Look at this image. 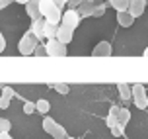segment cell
I'll list each match as a JSON object with an SVG mask.
<instances>
[{
  "label": "cell",
  "instance_id": "9a60e30c",
  "mask_svg": "<svg viewBox=\"0 0 148 139\" xmlns=\"http://www.w3.org/2000/svg\"><path fill=\"white\" fill-rule=\"evenodd\" d=\"M117 90H119V96H121L123 100H129V98H133V88H131V84H125V82H121V84H117Z\"/></svg>",
  "mask_w": 148,
  "mask_h": 139
},
{
  "label": "cell",
  "instance_id": "2e32d148",
  "mask_svg": "<svg viewBox=\"0 0 148 139\" xmlns=\"http://www.w3.org/2000/svg\"><path fill=\"white\" fill-rule=\"evenodd\" d=\"M109 4L115 8V12H129L131 0H109Z\"/></svg>",
  "mask_w": 148,
  "mask_h": 139
},
{
  "label": "cell",
  "instance_id": "cb8c5ba5",
  "mask_svg": "<svg viewBox=\"0 0 148 139\" xmlns=\"http://www.w3.org/2000/svg\"><path fill=\"white\" fill-rule=\"evenodd\" d=\"M0 139H14L10 135V131H0Z\"/></svg>",
  "mask_w": 148,
  "mask_h": 139
},
{
  "label": "cell",
  "instance_id": "ffe728a7",
  "mask_svg": "<svg viewBox=\"0 0 148 139\" xmlns=\"http://www.w3.org/2000/svg\"><path fill=\"white\" fill-rule=\"evenodd\" d=\"M12 129V122L6 117H0V131H10Z\"/></svg>",
  "mask_w": 148,
  "mask_h": 139
},
{
  "label": "cell",
  "instance_id": "d6986e66",
  "mask_svg": "<svg viewBox=\"0 0 148 139\" xmlns=\"http://www.w3.org/2000/svg\"><path fill=\"white\" fill-rule=\"evenodd\" d=\"M37 112V106L35 102H29V100H23V114H27V116H31V114H35Z\"/></svg>",
  "mask_w": 148,
  "mask_h": 139
},
{
  "label": "cell",
  "instance_id": "4fadbf2b",
  "mask_svg": "<svg viewBox=\"0 0 148 139\" xmlns=\"http://www.w3.org/2000/svg\"><path fill=\"white\" fill-rule=\"evenodd\" d=\"M47 86L51 88V90H55V92H59V94L66 96L68 92H70V86H68L66 82H49Z\"/></svg>",
  "mask_w": 148,
  "mask_h": 139
},
{
  "label": "cell",
  "instance_id": "8992f818",
  "mask_svg": "<svg viewBox=\"0 0 148 139\" xmlns=\"http://www.w3.org/2000/svg\"><path fill=\"white\" fill-rule=\"evenodd\" d=\"M25 12H27V16L31 18V22L43 18V16H41V0H29V2L25 4Z\"/></svg>",
  "mask_w": 148,
  "mask_h": 139
},
{
  "label": "cell",
  "instance_id": "277c9868",
  "mask_svg": "<svg viewBox=\"0 0 148 139\" xmlns=\"http://www.w3.org/2000/svg\"><path fill=\"white\" fill-rule=\"evenodd\" d=\"M45 55H49V57H66V45L60 43L59 39H47Z\"/></svg>",
  "mask_w": 148,
  "mask_h": 139
},
{
  "label": "cell",
  "instance_id": "83f0119b",
  "mask_svg": "<svg viewBox=\"0 0 148 139\" xmlns=\"http://www.w3.org/2000/svg\"><path fill=\"white\" fill-rule=\"evenodd\" d=\"M66 139H76V137H66Z\"/></svg>",
  "mask_w": 148,
  "mask_h": 139
},
{
  "label": "cell",
  "instance_id": "44dd1931",
  "mask_svg": "<svg viewBox=\"0 0 148 139\" xmlns=\"http://www.w3.org/2000/svg\"><path fill=\"white\" fill-rule=\"evenodd\" d=\"M123 129H125V125L117 124V125H115V127H113V129H111V133H113L115 137H121V135H123Z\"/></svg>",
  "mask_w": 148,
  "mask_h": 139
},
{
  "label": "cell",
  "instance_id": "52a82bcc",
  "mask_svg": "<svg viewBox=\"0 0 148 139\" xmlns=\"http://www.w3.org/2000/svg\"><path fill=\"white\" fill-rule=\"evenodd\" d=\"M111 53H113V47H111L109 41H99L92 49V57H109Z\"/></svg>",
  "mask_w": 148,
  "mask_h": 139
},
{
  "label": "cell",
  "instance_id": "5b68a950",
  "mask_svg": "<svg viewBox=\"0 0 148 139\" xmlns=\"http://www.w3.org/2000/svg\"><path fill=\"white\" fill-rule=\"evenodd\" d=\"M60 24H62V26H66V28H70V29H76L78 26H80V14H78L74 8H70V10H66V12L62 14Z\"/></svg>",
  "mask_w": 148,
  "mask_h": 139
},
{
  "label": "cell",
  "instance_id": "3957f363",
  "mask_svg": "<svg viewBox=\"0 0 148 139\" xmlns=\"http://www.w3.org/2000/svg\"><path fill=\"white\" fill-rule=\"evenodd\" d=\"M133 102L138 110H146L148 108V94H146V88L142 84H133Z\"/></svg>",
  "mask_w": 148,
  "mask_h": 139
},
{
  "label": "cell",
  "instance_id": "5bb4252c",
  "mask_svg": "<svg viewBox=\"0 0 148 139\" xmlns=\"http://www.w3.org/2000/svg\"><path fill=\"white\" fill-rule=\"evenodd\" d=\"M59 26H60V24L47 22V26H45V37H47V39H57V33H59Z\"/></svg>",
  "mask_w": 148,
  "mask_h": 139
},
{
  "label": "cell",
  "instance_id": "ac0fdd59",
  "mask_svg": "<svg viewBox=\"0 0 148 139\" xmlns=\"http://www.w3.org/2000/svg\"><path fill=\"white\" fill-rule=\"evenodd\" d=\"M129 122H131V112L125 110V108H121V110H119V124L127 125Z\"/></svg>",
  "mask_w": 148,
  "mask_h": 139
},
{
  "label": "cell",
  "instance_id": "d4e9b609",
  "mask_svg": "<svg viewBox=\"0 0 148 139\" xmlns=\"http://www.w3.org/2000/svg\"><path fill=\"white\" fill-rule=\"evenodd\" d=\"M16 2H18V4H23V6H25V4H27L29 0H16Z\"/></svg>",
  "mask_w": 148,
  "mask_h": 139
},
{
  "label": "cell",
  "instance_id": "603a6c76",
  "mask_svg": "<svg viewBox=\"0 0 148 139\" xmlns=\"http://www.w3.org/2000/svg\"><path fill=\"white\" fill-rule=\"evenodd\" d=\"M53 2H55L59 8H62V6H66V4H68V0H53Z\"/></svg>",
  "mask_w": 148,
  "mask_h": 139
},
{
  "label": "cell",
  "instance_id": "6da1fadb",
  "mask_svg": "<svg viewBox=\"0 0 148 139\" xmlns=\"http://www.w3.org/2000/svg\"><path fill=\"white\" fill-rule=\"evenodd\" d=\"M37 37L33 35V31H27V33H23L20 37V41H18V51L22 53V55H33L37 51Z\"/></svg>",
  "mask_w": 148,
  "mask_h": 139
},
{
  "label": "cell",
  "instance_id": "8fae6325",
  "mask_svg": "<svg viewBox=\"0 0 148 139\" xmlns=\"http://www.w3.org/2000/svg\"><path fill=\"white\" fill-rule=\"evenodd\" d=\"M14 98V88L12 86H2V96H0V110H8L10 100Z\"/></svg>",
  "mask_w": 148,
  "mask_h": 139
},
{
  "label": "cell",
  "instance_id": "30bf717a",
  "mask_svg": "<svg viewBox=\"0 0 148 139\" xmlns=\"http://www.w3.org/2000/svg\"><path fill=\"white\" fill-rule=\"evenodd\" d=\"M72 37H74V29H70V28H66V26L60 24L59 26V33H57V39H59L60 43L68 45L70 41H72Z\"/></svg>",
  "mask_w": 148,
  "mask_h": 139
},
{
  "label": "cell",
  "instance_id": "9c48e42d",
  "mask_svg": "<svg viewBox=\"0 0 148 139\" xmlns=\"http://www.w3.org/2000/svg\"><path fill=\"white\" fill-rule=\"evenodd\" d=\"M45 26H47V20L45 18H39V20H33L31 22V31L37 39H47L45 37Z\"/></svg>",
  "mask_w": 148,
  "mask_h": 139
},
{
  "label": "cell",
  "instance_id": "7c38bea8",
  "mask_svg": "<svg viewBox=\"0 0 148 139\" xmlns=\"http://www.w3.org/2000/svg\"><path fill=\"white\" fill-rule=\"evenodd\" d=\"M117 24L121 28H131L134 24V16L131 12H117Z\"/></svg>",
  "mask_w": 148,
  "mask_h": 139
},
{
  "label": "cell",
  "instance_id": "7a4b0ae2",
  "mask_svg": "<svg viewBox=\"0 0 148 139\" xmlns=\"http://www.w3.org/2000/svg\"><path fill=\"white\" fill-rule=\"evenodd\" d=\"M43 131L49 133L53 139H66V129L59 124V122H55L53 117H45L43 120Z\"/></svg>",
  "mask_w": 148,
  "mask_h": 139
},
{
  "label": "cell",
  "instance_id": "7402d4cb",
  "mask_svg": "<svg viewBox=\"0 0 148 139\" xmlns=\"http://www.w3.org/2000/svg\"><path fill=\"white\" fill-rule=\"evenodd\" d=\"M6 49V39H4V35H2V31H0V53Z\"/></svg>",
  "mask_w": 148,
  "mask_h": 139
},
{
  "label": "cell",
  "instance_id": "4316f807",
  "mask_svg": "<svg viewBox=\"0 0 148 139\" xmlns=\"http://www.w3.org/2000/svg\"><path fill=\"white\" fill-rule=\"evenodd\" d=\"M86 2H96V0H86Z\"/></svg>",
  "mask_w": 148,
  "mask_h": 139
},
{
  "label": "cell",
  "instance_id": "484cf974",
  "mask_svg": "<svg viewBox=\"0 0 148 139\" xmlns=\"http://www.w3.org/2000/svg\"><path fill=\"white\" fill-rule=\"evenodd\" d=\"M142 55H144V57H148V47L144 49V53H142Z\"/></svg>",
  "mask_w": 148,
  "mask_h": 139
},
{
  "label": "cell",
  "instance_id": "f1b7e54d",
  "mask_svg": "<svg viewBox=\"0 0 148 139\" xmlns=\"http://www.w3.org/2000/svg\"><path fill=\"white\" fill-rule=\"evenodd\" d=\"M146 2H148V0H146Z\"/></svg>",
  "mask_w": 148,
  "mask_h": 139
},
{
  "label": "cell",
  "instance_id": "ba28073f",
  "mask_svg": "<svg viewBox=\"0 0 148 139\" xmlns=\"http://www.w3.org/2000/svg\"><path fill=\"white\" fill-rule=\"evenodd\" d=\"M146 6H148L146 0H131V4H129V12H131L134 18H140V16L144 14Z\"/></svg>",
  "mask_w": 148,
  "mask_h": 139
},
{
  "label": "cell",
  "instance_id": "e0dca14e",
  "mask_svg": "<svg viewBox=\"0 0 148 139\" xmlns=\"http://www.w3.org/2000/svg\"><path fill=\"white\" fill-rule=\"evenodd\" d=\"M37 106V112L39 114H49V110H51V104H49V100H45V98H39L35 102Z\"/></svg>",
  "mask_w": 148,
  "mask_h": 139
}]
</instances>
